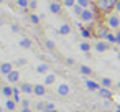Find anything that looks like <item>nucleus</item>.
<instances>
[{
  "label": "nucleus",
  "mask_w": 120,
  "mask_h": 112,
  "mask_svg": "<svg viewBox=\"0 0 120 112\" xmlns=\"http://www.w3.org/2000/svg\"><path fill=\"white\" fill-rule=\"evenodd\" d=\"M59 92H61V94H66V92H68V89H66V86H61V89H59Z\"/></svg>",
  "instance_id": "16"
},
{
  "label": "nucleus",
  "mask_w": 120,
  "mask_h": 112,
  "mask_svg": "<svg viewBox=\"0 0 120 112\" xmlns=\"http://www.w3.org/2000/svg\"><path fill=\"white\" fill-rule=\"evenodd\" d=\"M81 48H82V51H89V48H90V46H89L87 43H82V45H81Z\"/></svg>",
  "instance_id": "14"
},
{
  "label": "nucleus",
  "mask_w": 120,
  "mask_h": 112,
  "mask_svg": "<svg viewBox=\"0 0 120 112\" xmlns=\"http://www.w3.org/2000/svg\"><path fill=\"white\" fill-rule=\"evenodd\" d=\"M17 4H18L20 7H23V8L30 5V2H28V0H17Z\"/></svg>",
  "instance_id": "8"
},
{
  "label": "nucleus",
  "mask_w": 120,
  "mask_h": 112,
  "mask_svg": "<svg viewBox=\"0 0 120 112\" xmlns=\"http://www.w3.org/2000/svg\"><path fill=\"white\" fill-rule=\"evenodd\" d=\"M115 10L120 12V0H117V4H115Z\"/></svg>",
  "instance_id": "18"
},
{
  "label": "nucleus",
  "mask_w": 120,
  "mask_h": 112,
  "mask_svg": "<svg viewBox=\"0 0 120 112\" xmlns=\"http://www.w3.org/2000/svg\"><path fill=\"white\" fill-rule=\"evenodd\" d=\"M59 31H61L63 35H68V33L71 31V28H69V25H66V23H64V25H61V28H59Z\"/></svg>",
  "instance_id": "6"
},
{
  "label": "nucleus",
  "mask_w": 120,
  "mask_h": 112,
  "mask_svg": "<svg viewBox=\"0 0 120 112\" xmlns=\"http://www.w3.org/2000/svg\"><path fill=\"white\" fill-rule=\"evenodd\" d=\"M36 92H38V94H43V89H41V86H38V89H36Z\"/></svg>",
  "instance_id": "21"
},
{
  "label": "nucleus",
  "mask_w": 120,
  "mask_h": 112,
  "mask_svg": "<svg viewBox=\"0 0 120 112\" xmlns=\"http://www.w3.org/2000/svg\"><path fill=\"white\" fill-rule=\"evenodd\" d=\"M102 84H104V86H110L112 82H110V79H107V77H105V79H102Z\"/></svg>",
  "instance_id": "15"
},
{
  "label": "nucleus",
  "mask_w": 120,
  "mask_h": 112,
  "mask_svg": "<svg viewBox=\"0 0 120 112\" xmlns=\"http://www.w3.org/2000/svg\"><path fill=\"white\" fill-rule=\"evenodd\" d=\"M81 71H82L84 74H90V69H89L87 66H82V68H81Z\"/></svg>",
  "instance_id": "13"
},
{
  "label": "nucleus",
  "mask_w": 120,
  "mask_h": 112,
  "mask_svg": "<svg viewBox=\"0 0 120 112\" xmlns=\"http://www.w3.org/2000/svg\"><path fill=\"white\" fill-rule=\"evenodd\" d=\"M64 5H68V7H74L76 2H74V0H64Z\"/></svg>",
  "instance_id": "11"
},
{
  "label": "nucleus",
  "mask_w": 120,
  "mask_h": 112,
  "mask_svg": "<svg viewBox=\"0 0 120 112\" xmlns=\"http://www.w3.org/2000/svg\"><path fill=\"white\" fill-rule=\"evenodd\" d=\"M2 69H4L5 73H7V71H10V64H4V68H2Z\"/></svg>",
  "instance_id": "19"
},
{
  "label": "nucleus",
  "mask_w": 120,
  "mask_h": 112,
  "mask_svg": "<svg viewBox=\"0 0 120 112\" xmlns=\"http://www.w3.org/2000/svg\"><path fill=\"white\" fill-rule=\"evenodd\" d=\"M77 5H81L82 8H87L89 7V0H77Z\"/></svg>",
  "instance_id": "7"
},
{
  "label": "nucleus",
  "mask_w": 120,
  "mask_h": 112,
  "mask_svg": "<svg viewBox=\"0 0 120 112\" xmlns=\"http://www.w3.org/2000/svg\"><path fill=\"white\" fill-rule=\"evenodd\" d=\"M81 18H82L84 22H92V20H94V12H92V10H89V8H84V12H82V15H81Z\"/></svg>",
  "instance_id": "3"
},
{
  "label": "nucleus",
  "mask_w": 120,
  "mask_h": 112,
  "mask_svg": "<svg viewBox=\"0 0 120 112\" xmlns=\"http://www.w3.org/2000/svg\"><path fill=\"white\" fill-rule=\"evenodd\" d=\"M100 96H104V97H110V91H107V89H100Z\"/></svg>",
  "instance_id": "10"
},
{
  "label": "nucleus",
  "mask_w": 120,
  "mask_h": 112,
  "mask_svg": "<svg viewBox=\"0 0 120 112\" xmlns=\"http://www.w3.org/2000/svg\"><path fill=\"white\" fill-rule=\"evenodd\" d=\"M107 25H109L110 28H118V27H120V18H118L117 15H110V17L107 18Z\"/></svg>",
  "instance_id": "2"
},
{
  "label": "nucleus",
  "mask_w": 120,
  "mask_h": 112,
  "mask_svg": "<svg viewBox=\"0 0 120 112\" xmlns=\"http://www.w3.org/2000/svg\"><path fill=\"white\" fill-rule=\"evenodd\" d=\"M49 10H51L53 13H59V12H61V7H59L58 4H51V5H49Z\"/></svg>",
  "instance_id": "5"
},
{
  "label": "nucleus",
  "mask_w": 120,
  "mask_h": 112,
  "mask_svg": "<svg viewBox=\"0 0 120 112\" xmlns=\"http://www.w3.org/2000/svg\"><path fill=\"white\" fill-rule=\"evenodd\" d=\"M30 45H31V43H30V40H26V38H25V40H22V46H25V48H28Z\"/></svg>",
  "instance_id": "12"
},
{
  "label": "nucleus",
  "mask_w": 120,
  "mask_h": 112,
  "mask_svg": "<svg viewBox=\"0 0 120 112\" xmlns=\"http://www.w3.org/2000/svg\"><path fill=\"white\" fill-rule=\"evenodd\" d=\"M118 59H120V54H118Z\"/></svg>",
  "instance_id": "22"
},
{
  "label": "nucleus",
  "mask_w": 120,
  "mask_h": 112,
  "mask_svg": "<svg viewBox=\"0 0 120 112\" xmlns=\"http://www.w3.org/2000/svg\"><path fill=\"white\" fill-rule=\"evenodd\" d=\"M30 8H36V2H35V0H31V2H30Z\"/></svg>",
  "instance_id": "17"
},
{
  "label": "nucleus",
  "mask_w": 120,
  "mask_h": 112,
  "mask_svg": "<svg viewBox=\"0 0 120 112\" xmlns=\"http://www.w3.org/2000/svg\"><path fill=\"white\" fill-rule=\"evenodd\" d=\"M31 20H33V23H38V17L36 15H31Z\"/></svg>",
  "instance_id": "20"
},
{
  "label": "nucleus",
  "mask_w": 120,
  "mask_h": 112,
  "mask_svg": "<svg viewBox=\"0 0 120 112\" xmlns=\"http://www.w3.org/2000/svg\"><path fill=\"white\" fill-rule=\"evenodd\" d=\"M87 86H89V89H92V91H95V89H99V86H97L95 82H92V81H87Z\"/></svg>",
  "instance_id": "9"
},
{
  "label": "nucleus",
  "mask_w": 120,
  "mask_h": 112,
  "mask_svg": "<svg viewBox=\"0 0 120 112\" xmlns=\"http://www.w3.org/2000/svg\"><path fill=\"white\" fill-rule=\"evenodd\" d=\"M115 4L117 0H95V7L104 13H109L112 8H115Z\"/></svg>",
  "instance_id": "1"
},
{
  "label": "nucleus",
  "mask_w": 120,
  "mask_h": 112,
  "mask_svg": "<svg viewBox=\"0 0 120 112\" xmlns=\"http://www.w3.org/2000/svg\"><path fill=\"white\" fill-rule=\"evenodd\" d=\"M107 48H109V45L104 43V41H99V43L95 45V50H97V51H105Z\"/></svg>",
  "instance_id": "4"
},
{
  "label": "nucleus",
  "mask_w": 120,
  "mask_h": 112,
  "mask_svg": "<svg viewBox=\"0 0 120 112\" xmlns=\"http://www.w3.org/2000/svg\"><path fill=\"white\" fill-rule=\"evenodd\" d=\"M118 87H120V82H118Z\"/></svg>",
  "instance_id": "23"
}]
</instances>
